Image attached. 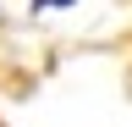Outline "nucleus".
I'll use <instances>...</instances> for the list:
<instances>
[{"instance_id":"1","label":"nucleus","mask_w":132,"mask_h":127,"mask_svg":"<svg viewBox=\"0 0 132 127\" xmlns=\"http://www.w3.org/2000/svg\"><path fill=\"white\" fill-rule=\"evenodd\" d=\"M44 6H72V0H39V11H44Z\"/></svg>"}]
</instances>
